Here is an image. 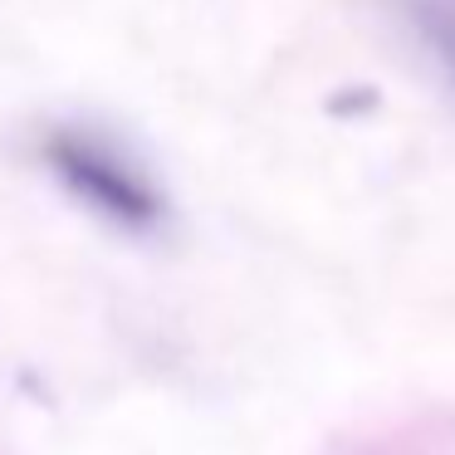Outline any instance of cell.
I'll list each match as a JSON object with an SVG mask.
<instances>
[{
  "label": "cell",
  "instance_id": "cell-1",
  "mask_svg": "<svg viewBox=\"0 0 455 455\" xmlns=\"http://www.w3.org/2000/svg\"><path fill=\"white\" fill-rule=\"evenodd\" d=\"M44 162L74 201L123 230H152L167 216V201L148 167L93 128H54L44 138Z\"/></svg>",
  "mask_w": 455,
  "mask_h": 455
}]
</instances>
